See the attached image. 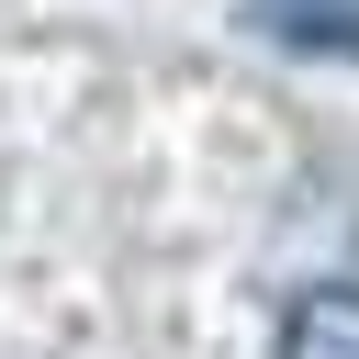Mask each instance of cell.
<instances>
[{
  "instance_id": "obj_2",
  "label": "cell",
  "mask_w": 359,
  "mask_h": 359,
  "mask_svg": "<svg viewBox=\"0 0 359 359\" xmlns=\"http://www.w3.org/2000/svg\"><path fill=\"white\" fill-rule=\"evenodd\" d=\"M280 359H359V280H314L280 314Z\"/></svg>"
},
{
  "instance_id": "obj_1",
  "label": "cell",
  "mask_w": 359,
  "mask_h": 359,
  "mask_svg": "<svg viewBox=\"0 0 359 359\" xmlns=\"http://www.w3.org/2000/svg\"><path fill=\"white\" fill-rule=\"evenodd\" d=\"M247 34L292 56H359V0H247Z\"/></svg>"
}]
</instances>
